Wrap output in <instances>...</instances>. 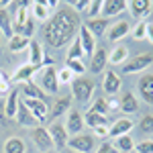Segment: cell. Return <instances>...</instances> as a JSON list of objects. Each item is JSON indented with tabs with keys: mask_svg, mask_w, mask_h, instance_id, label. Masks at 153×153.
Masks as SVG:
<instances>
[{
	"mask_svg": "<svg viewBox=\"0 0 153 153\" xmlns=\"http://www.w3.org/2000/svg\"><path fill=\"white\" fill-rule=\"evenodd\" d=\"M133 120L131 118H118V120H114L112 125H110V137L112 139H118V137H123V135H131V131H133Z\"/></svg>",
	"mask_w": 153,
	"mask_h": 153,
	"instance_id": "ac0fdd59",
	"label": "cell"
},
{
	"mask_svg": "<svg viewBox=\"0 0 153 153\" xmlns=\"http://www.w3.org/2000/svg\"><path fill=\"white\" fill-rule=\"evenodd\" d=\"M74 59H84V49H82V43H80L78 37L70 43L68 55H65V61H74Z\"/></svg>",
	"mask_w": 153,
	"mask_h": 153,
	"instance_id": "1f68e13d",
	"label": "cell"
},
{
	"mask_svg": "<svg viewBox=\"0 0 153 153\" xmlns=\"http://www.w3.org/2000/svg\"><path fill=\"white\" fill-rule=\"evenodd\" d=\"M98 14H102V0H90V2H88V8L84 12L86 21L98 19Z\"/></svg>",
	"mask_w": 153,
	"mask_h": 153,
	"instance_id": "d6a6232c",
	"label": "cell"
},
{
	"mask_svg": "<svg viewBox=\"0 0 153 153\" xmlns=\"http://www.w3.org/2000/svg\"><path fill=\"white\" fill-rule=\"evenodd\" d=\"M90 112H96V114H102V117H108V104H106V98L104 96H98L94 102H92V106H90Z\"/></svg>",
	"mask_w": 153,
	"mask_h": 153,
	"instance_id": "836d02e7",
	"label": "cell"
},
{
	"mask_svg": "<svg viewBox=\"0 0 153 153\" xmlns=\"http://www.w3.org/2000/svg\"><path fill=\"white\" fill-rule=\"evenodd\" d=\"M106 104H108V110H120V100H118L117 96H108Z\"/></svg>",
	"mask_w": 153,
	"mask_h": 153,
	"instance_id": "ee69618b",
	"label": "cell"
},
{
	"mask_svg": "<svg viewBox=\"0 0 153 153\" xmlns=\"http://www.w3.org/2000/svg\"><path fill=\"white\" fill-rule=\"evenodd\" d=\"M84 117L80 110H74L71 108L70 112H68V120H65V129H68V135L70 137H76V135H80L84 133Z\"/></svg>",
	"mask_w": 153,
	"mask_h": 153,
	"instance_id": "30bf717a",
	"label": "cell"
},
{
	"mask_svg": "<svg viewBox=\"0 0 153 153\" xmlns=\"http://www.w3.org/2000/svg\"><path fill=\"white\" fill-rule=\"evenodd\" d=\"M19 102H21V92L16 88H12L10 92L6 94V102H4V114H6V118H16Z\"/></svg>",
	"mask_w": 153,
	"mask_h": 153,
	"instance_id": "2e32d148",
	"label": "cell"
},
{
	"mask_svg": "<svg viewBox=\"0 0 153 153\" xmlns=\"http://www.w3.org/2000/svg\"><path fill=\"white\" fill-rule=\"evenodd\" d=\"M137 110H139V100H137V96L133 94V92L123 94V98H120V112H125V114H135Z\"/></svg>",
	"mask_w": 153,
	"mask_h": 153,
	"instance_id": "cb8c5ba5",
	"label": "cell"
},
{
	"mask_svg": "<svg viewBox=\"0 0 153 153\" xmlns=\"http://www.w3.org/2000/svg\"><path fill=\"white\" fill-rule=\"evenodd\" d=\"M65 153H76V151H71V149H65Z\"/></svg>",
	"mask_w": 153,
	"mask_h": 153,
	"instance_id": "f907efd6",
	"label": "cell"
},
{
	"mask_svg": "<svg viewBox=\"0 0 153 153\" xmlns=\"http://www.w3.org/2000/svg\"><path fill=\"white\" fill-rule=\"evenodd\" d=\"M106 63H108V53H106L104 47H98L92 53V57H90V71L92 74H100L106 68Z\"/></svg>",
	"mask_w": 153,
	"mask_h": 153,
	"instance_id": "ffe728a7",
	"label": "cell"
},
{
	"mask_svg": "<svg viewBox=\"0 0 153 153\" xmlns=\"http://www.w3.org/2000/svg\"><path fill=\"white\" fill-rule=\"evenodd\" d=\"M37 71H41V68H35V65H31V63H25L21 65L19 70L12 74V82L14 84H27V82H33V76H35Z\"/></svg>",
	"mask_w": 153,
	"mask_h": 153,
	"instance_id": "5bb4252c",
	"label": "cell"
},
{
	"mask_svg": "<svg viewBox=\"0 0 153 153\" xmlns=\"http://www.w3.org/2000/svg\"><path fill=\"white\" fill-rule=\"evenodd\" d=\"M29 45H31V39H25L21 35H12L8 39V51L10 53H21L25 49H29Z\"/></svg>",
	"mask_w": 153,
	"mask_h": 153,
	"instance_id": "4dcf8cb0",
	"label": "cell"
},
{
	"mask_svg": "<svg viewBox=\"0 0 153 153\" xmlns=\"http://www.w3.org/2000/svg\"><path fill=\"white\" fill-rule=\"evenodd\" d=\"M4 118H6V114H4V106H2V102H0V123H4Z\"/></svg>",
	"mask_w": 153,
	"mask_h": 153,
	"instance_id": "7dc6e473",
	"label": "cell"
},
{
	"mask_svg": "<svg viewBox=\"0 0 153 153\" xmlns=\"http://www.w3.org/2000/svg\"><path fill=\"white\" fill-rule=\"evenodd\" d=\"M88 2L90 0H74V2H68V6H70L74 12H86V8H88Z\"/></svg>",
	"mask_w": 153,
	"mask_h": 153,
	"instance_id": "60d3db41",
	"label": "cell"
},
{
	"mask_svg": "<svg viewBox=\"0 0 153 153\" xmlns=\"http://www.w3.org/2000/svg\"><path fill=\"white\" fill-rule=\"evenodd\" d=\"M94 94V82L90 78H74L71 82V98L78 100V102H88Z\"/></svg>",
	"mask_w": 153,
	"mask_h": 153,
	"instance_id": "7a4b0ae2",
	"label": "cell"
},
{
	"mask_svg": "<svg viewBox=\"0 0 153 153\" xmlns=\"http://www.w3.org/2000/svg\"><path fill=\"white\" fill-rule=\"evenodd\" d=\"M2 41H4V35L0 33V51H2Z\"/></svg>",
	"mask_w": 153,
	"mask_h": 153,
	"instance_id": "c3c4849f",
	"label": "cell"
},
{
	"mask_svg": "<svg viewBox=\"0 0 153 153\" xmlns=\"http://www.w3.org/2000/svg\"><path fill=\"white\" fill-rule=\"evenodd\" d=\"M21 94L23 98H33V100H45L47 94L39 88V84L35 82H27V84H21Z\"/></svg>",
	"mask_w": 153,
	"mask_h": 153,
	"instance_id": "603a6c76",
	"label": "cell"
},
{
	"mask_svg": "<svg viewBox=\"0 0 153 153\" xmlns=\"http://www.w3.org/2000/svg\"><path fill=\"white\" fill-rule=\"evenodd\" d=\"M135 149H137V153H153V141L145 139V141L135 143Z\"/></svg>",
	"mask_w": 153,
	"mask_h": 153,
	"instance_id": "ab89813d",
	"label": "cell"
},
{
	"mask_svg": "<svg viewBox=\"0 0 153 153\" xmlns=\"http://www.w3.org/2000/svg\"><path fill=\"white\" fill-rule=\"evenodd\" d=\"M43 49H41V43L39 41H31V45H29V63L31 65H35V68H41V63H43ZM43 70V68H41Z\"/></svg>",
	"mask_w": 153,
	"mask_h": 153,
	"instance_id": "d4e9b609",
	"label": "cell"
},
{
	"mask_svg": "<svg viewBox=\"0 0 153 153\" xmlns=\"http://www.w3.org/2000/svg\"><path fill=\"white\" fill-rule=\"evenodd\" d=\"M127 8V2L125 0H104L102 2V16L110 19V16H117Z\"/></svg>",
	"mask_w": 153,
	"mask_h": 153,
	"instance_id": "7402d4cb",
	"label": "cell"
},
{
	"mask_svg": "<svg viewBox=\"0 0 153 153\" xmlns=\"http://www.w3.org/2000/svg\"><path fill=\"white\" fill-rule=\"evenodd\" d=\"M120 86H123V78L118 76L114 70H108L104 74V82H102V88H104V92L108 96H117L118 90H120Z\"/></svg>",
	"mask_w": 153,
	"mask_h": 153,
	"instance_id": "7c38bea8",
	"label": "cell"
},
{
	"mask_svg": "<svg viewBox=\"0 0 153 153\" xmlns=\"http://www.w3.org/2000/svg\"><path fill=\"white\" fill-rule=\"evenodd\" d=\"M0 33L4 37H8V39L14 35V31H12V12H8V8H0Z\"/></svg>",
	"mask_w": 153,
	"mask_h": 153,
	"instance_id": "83f0119b",
	"label": "cell"
},
{
	"mask_svg": "<svg viewBox=\"0 0 153 153\" xmlns=\"http://www.w3.org/2000/svg\"><path fill=\"white\" fill-rule=\"evenodd\" d=\"M78 39H80V43H82L84 55H90V57H92V53L96 51V37L82 25V27H80V33H78Z\"/></svg>",
	"mask_w": 153,
	"mask_h": 153,
	"instance_id": "e0dca14e",
	"label": "cell"
},
{
	"mask_svg": "<svg viewBox=\"0 0 153 153\" xmlns=\"http://www.w3.org/2000/svg\"><path fill=\"white\" fill-rule=\"evenodd\" d=\"M80 27H82L80 14L74 12L68 4H63L49 16L47 25H45V41L53 49H61L63 45H70L78 37Z\"/></svg>",
	"mask_w": 153,
	"mask_h": 153,
	"instance_id": "6da1fadb",
	"label": "cell"
},
{
	"mask_svg": "<svg viewBox=\"0 0 153 153\" xmlns=\"http://www.w3.org/2000/svg\"><path fill=\"white\" fill-rule=\"evenodd\" d=\"M94 153H117V147H114L112 143H108V141H102L98 147H96Z\"/></svg>",
	"mask_w": 153,
	"mask_h": 153,
	"instance_id": "b9f144b4",
	"label": "cell"
},
{
	"mask_svg": "<svg viewBox=\"0 0 153 153\" xmlns=\"http://www.w3.org/2000/svg\"><path fill=\"white\" fill-rule=\"evenodd\" d=\"M153 63V55L151 53H141V55H135V57L127 61V63H123V74H137V71H143L147 70L149 65Z\"/></svg>",
	"mask_w": 153,
	"mask_h": 153,
	"instance_id": "8992f818",
	"label": "cell"
},
{
	"mask_svg": "<svg viewBox=\"0 0 153 153\" xmlns=\"http://www.w3.org/2000/svg\"><path fill=\"white\" fill-rule=\"evenodd\" d=\"M4 153H27V143L21 137H8L4 141Z\"/></svg>",
	"mask_w": 153,
	"mask_h": 153,
	"instance_id": "f1b7e54d",
	"label": "cell"
},
{
	"mask_svg": "<svg viewBox=\"0 0 153 153\" xmlns=\"http://www.w3.org/2000/svg\"><path fill=\"white\" fill-rule=\"evenodd\" d=\"M68 149L76 153H94L96 151V137L92 133H80L76 137H70Z\"/></svg>",
	"mask_w": 153,
	"mask_h": 153,
	"instance_id": "3957f363",
	"label": "cell"
},
{
	"mask_svg": "<svg viewBox=\"0 0 153 153\" xmlns=\"http://www.w3.org/2000/svg\"><path fill=\"white\" fill-rule=\"evenodd\" d=\"M31 137H33V143L35 147L39 149L41 153H49L53 149V141H51V135L45 127H35L31 131Z\"/></svg>",
	"mask_w": 153,
	"mask_h": 153,
	"instance_id": "52a82bcc",
	"label": "cell"
},
{
	"mask_svg": "<svg viewBox=\"0 0 153 153\" xmlns=\"http://www.w3.org/2000/svg\"><path fill=\"white\" fill-rule=\"evenodd\" d=\"M127 8L131 10V14L135 16V19H147L153 10V2L151 0H131L127 2Z\"/></svg>",
	"mask_w": 153,
	"mask_h": 153,
	"instance_id": "8fae6325",
	"label": "cell"
},
{
	"mask_svg": "<svg viewBox=\"0 0 153 153\" xmlns=\"http://www.w3.org/2000/svg\"><path fill=\"white\" fill-rule=\"evenodd\" d=\"M137 92L143 98V102L153 106V74H143L137 82Z\"/></svg>",
	"mask_w": 153,
	"mask_h": 153,
	"instance_id": "9c48e42d",
	"label": "cell"
},
{
	"mask_svg": "<svg viewBox=\"0 0 153 153\" xmlns=\"http://www.w3.org/2000/svg\"><path fill=\"white\" fill-rule=\"evenodd\" d=\"M16 123H19L21 127H31V129H33V127H41V125H39V120L33 117V112H31V110L25 106L23 100L19 102V110H16Z\"/></svg>",
	"mask_w": 153,
	"mask_h": 153,
	"instance_id": "9a60e30c",
	"label": "cell"
},
{
	"mask_svg": "<svg viewBox=\"0 0 153 153\" xmlns=\"http://www.w3.org/2000/svg\"><path fill=\"white\" fill-rule=\"evenodd\" d=\"M39 88L47 94H57L59 90V82H57V70L51 68H43L39 74Z\"/></svg>",
	"mask_w": 153,
	"mask_h": 153,
	"instance_id": "277c9868",
	"label": "cell"
},
{
	"mask_svg": "<svg viewBox=\"0 0 153 153\" xmlns=\"http://www.w3.org/2000/svg\"><path fill=\"white\" fill-rule=\"evenodd\" d=\"M65 68L74 74V76H78V78H82L84 71H86V65H84L82 59H74V61H65Z\"/></svg>",
	"mask_w": 153,
	"mask_h": 153,
	"instance_id": "d590c367",
	"label": "cell"
},
{
	"mask_svg": "<svg viewBox=\"0 0 153 153\" xmlns=\"http://www.w3.org/2000/svg\"><path fill=\"white\" fill-rule=\"evenodd\" d=\"M131 33V25L127 21H118V23L110 25V29L106 31V37H108V41H120L123 37H127Z\"/></svg>",
	"mask_w": 153,
	"mask_h": 153,
	"instance_id": "d6986e66",
	"label": "cell"
},
{
	"mask_svg": "<svg viewBox=\"0 0 153 153\" xmlns=\"http://www.w3.org/2000/svg\"><path fill=\"white\" fill-rule=\"evenodd\" d=\"M84 27H86L94 37H102L106 31L110 29V21L104 19V16H98V19H92V21H86Z\"/></svg>",
	"mask_w": 153,
	"mask_h": 153,
	"instance_id": "44dd1931",
	"label": "cell"
},
{
	"mask_svg": "<svg viewBox=\"0 0 153 153\" xmlns=\"http://www.w3.org/2000/svg\"><path fill=\"white\" fill-rule=\"evenodd\" d=\"M74 78H76V76H74L68 68H61V70L57 71V82H59V86H61V84H63V86H65V84H71V82H74Z\"/></svg>",
	"mask_w": 153,
	"mask_h": 153,
	"instance_id": "f35d334b",
	"label": "cell"
},
{
	"mask_svg": "<svg viewBox=\"0 0 153 153\" xmlns=\"http://www.w3.org/2000/svg\"><path fill=\"white\" fill-rule=\"evenodd\" d=\"M47 131L51 135V141H53V149L65 151V147L70 143V135H68V129H65V123H51V127Z\"/></svg>",
	"mask_w": 153,
	"mask_h": 153,
	"instance_id": "5b68a950",
	"label": "cell"
},
{
	"mask_svg": "<svg viewBox=\"0 0 153 153\" xmlns=\"http://www.w3.org/2000/svg\"><path fill=\"white\" fill-rule=\"evenodd\" d=\"M147 41L153 45V23H147Z\"/></svg>",
	"mask_w": 153,
	"mask_h": 153,
	"instance_id": "bcb514c9",
	"label": "cell"
},
{
	"mask_svg": "<svg viewBox=\"0 0 153 153\" xmlns=\"http://www.w3.org/2000/svg\"><path fill=\"white\" fill-rule=\"evenodd\" d=\"M131 37L135 39V41H143V39H147V23L141 21V23H137L133 27V31H131Z\"/></svg>",
	"mask_w": 153,
	"mask_h": 153,
	"instance_id": "8d00e7d4",
	"label": "cell"
},
{
	"mask_svg": "<svg viewBox=\"0 0 153 153\" xmlns=\"http://www.w3.org/2000/svg\"><path fill=\"white\" fill-rule=\"evenodd\" d=\"M108 133H110V125H104V127H96V129H94V137H96V139H104V141H106V137H110Z\"/></svg>",
	"mask_w": 153,
	"mask_h": 153,
	"instance_id": "7bdbcfd3",
	"label": "cell"
},
{
	"mask_svg": "<svg viewBox=\"0 0 153 153\" xmlns=\"http://www.w3.org/2000/svg\"><path fill=\"white\" fill-rule=\"evenodd\" d=\"M55 63V59L51 57V55H43V63H41V68H51Z\"/></svg>",
	"mask_w": 153,
	"mask_h": 153,
	"instance_id": "f6af8a7d",
	"label": "cell"
},
{
	"mask_svg": "<svg viewBox=\"0 0 153 153\" xmlns=\"http://www.w3.org/2000/svg\"><path fill=\"white\" fill-rule=\"evenodd\" d=\"M71 100H74V98H71V94L57 98V100H55V104H53V108H51V112H49L47 120H51V123H55V118L63 117V114H65V110L70 112V110H71Z\"/></svg>",
	"mask_w": 153,
	"mask_h": 153,
	"instance_id": "4fadbf2b",
	"label": "cell"
},
{
	"mask_svg": "<svg viewBox=\"0 0 153 153\" xmlns=\"http://www.w3.org/2000/svg\"><path fill=\"white\" fill-rule=\"evenodd\" d=\"M117 149L118 151H133L135 149V141H133V137L131 135H123V137H118L117 139Z\"/></svg>",
	"mask_w": 153,
	"mask_h": 153,
	"instance_id": "e575fe53",
	"label": "cell"
},
{
	"mask_svg": "<svg viewBox=\"0 0 153 153\" xmlns=\"http://www.w3.org/2000/svg\"><path fill=\"white\" fill-rule=\"evenodd\" d=\"M139 129H141L143 135H153V117L151 114H147V117H143L139 120Z\"/></svg>",
	"mask_w": 153,
	"mask_h": 153,
	"instance_id": "74e56055",
	"label": "cell"
},
{
	"mask_svg": "<svg viewBox=\"0 0 153 153\" xmlns=\"http://www.w3.org/2000/svg\"><path fill=\"white\" fill-rule=\"evenodd\" d=\"M25 102V106L33 112V117L39 120V125L41 123H45L49 117V108H47V102L45 100H33V98H21Z\"/></svg>",
	"mask_w": 153,
	"mask_h": 153,
	"instance_id": "ba28073f",
	"label": "cell"
},
{
	"mask_svg": "<svg viewBox=\"0 0 153 153\" xmlns=\"http://www.w3.org/2000/svg\"><path fill=\"white\" fill-rule=\"evenodd\" d=\"M4 94H6V92H4V90H2V88H0V96H4Z\"/></svg>",
	"mask_w": 153,
	"mask_h": 153,
	"instance_id": "681fc988",
	"label": "cell"
},
{
	"mask_svg": "<svg viewBox=\"0 0 153 153\" xmlns=\"http://www.w3.org/2000/svg\"><path fill=\"white\" fill-rule=\"evenodd\" d=\"M29 8H31V16L35 19V21H41V23H47L49 21V8L45 2H29Z\"/></svg>",
	"mask_w": 153,
	"mask_h": 153,
	"instance_id": "4316f807",
	"label": "cell"
},
{
	"mask_svg": "<svg viewBox=\"0 0 153 153\" xmlns=\"http://www.w3.org/2000/svg\"><path fill=\"white\" fill-rule=\"evenodd\" d=\"M127 61H129V47L127 45H117L112 49V53L108 55V63H112V65H123Z\"/></svg>",
	"mask_w": 153,
	"mask_h": 153,
	"instance_id": "484cf974",
	"label": "cell"
},
{
	"mask_svg": "<svg viewBox=\"0 0 153 153\" xmlns=\"http://www.w3.org/2000/svg\"><path fill=\"white\" fill-rule=\"evenodd\" d=\"M84 125L86 127H90V129L94 131L96 127H104V125H110V120H108V117H102V114H96V112H86L84 114Z\"/></svg>",
	"mask_w": 153,
	"mask_h": 153,
	"instance_id": "f546056e",
	"label": "cell"
}]
</instances>
